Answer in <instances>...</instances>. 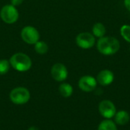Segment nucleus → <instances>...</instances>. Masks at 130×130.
Here are the masks:
<instances>
[{"label": "nucleus", "instance_id": "nucleus-4", "mask_svg": "<svg viewBox=\"0 0 130 130\" xmlns=\"http://www.w3.org/2000/svg\"><path fill=\"white\" fill-rule=\"evenodd\" d=\"M0 17L6 24H13L18 21L19 14L15 6L12 5H6L1 9Z\"/></svg>", "mask_w": 130, "mask_h": 130}, {"label": "nucleus", "instance_id": "nucleus-20", "mask_svg": "<svg viewBox=\"0 0 130 130\" xmlns=\"http://www.w3.org/2000/svg\"><path fill=\"white\" fill-rule=\"evenodd\" d=\"M28 130H39L37 127H34V126H32V127H30Z\"/></svg>", "mask_w": 130, "mask_h": 130}, {"label": "nucleus", "instance_id": "nucleus-8", "mask_svg": "<svg viewBox=\"0 0 130 130\" xmlns=\"http://www.w3.org/2000/svg\"><path fill=\"white\" fill-rule=\"evenodd\" d=\"M98 82L96 78L91 75H85L82 76L78 81V87L79 88L85 92L93 91L97 87Z\"/></svg>", "mask_w": 130, "mask_h": 130}, {"label": "nucleus", "instance_id": "nucleus-13", "mask_svg": "<svg viewBox=\"0 0 130 130\" xmlns=\"http://www.w3.org/2000/svg\"><path fill=\"white\" fill-rule=\"evenodd\" d=\"M98 130H117V126L115 122L110 119H106L99 124Z\"/></svg>", "mask_w": 130, "mask_h": 130}, {"label": "nucleus", "instance_id": "nucleus-10", "mask_svg": "<svg viewBox=\"0 0 130 130\" xmlns=\"http://www.w3.org/2000/svg\"><path fill=\"white\" fill-rule=\"evenodd\" d=\"M98 83H99L102 86H108L114 80V75L113 72L109 69H104L101 71L97 76L96 78Z\"/></svg>", "mask_w": 130, "mask_h": 130}, {"label": "nucleus", "instance_id": "nucleus-14", "mask_svg": "<svg viewBox=\"0 0 130 130\" xmlns=\"http://www.w3.org/2000/svg\"><path fill=\"white\" fill-rule=\"evenodd\" d=\"M59 91L62 97L69 98L72 94L73 88L71 85L68 83H62L59 87Z\"/></svg>", "mask_w": 130, "mask_h": 130}, {"label": "nucleus", "instance_id": "nucleus-17", "mask_svg": "<svg viewBox=\"0 0 130 130\" xmlns=\"http://www.w3.org/2000/svg\"><path fill=\"white\" fill-rule=\"evenodd\" d=\"M10 68V62L6 59L0 60V75L6 74Z\"/></svg>", "mask_w": 130, "mask_h": 130}, {"label": "nucleus", "instance_id": "nucleus-16", "mask_svg": "<svg viewBox=\"0 0 130 130\" xmlns=\"http://www.w3.org/2000/svg\"><path fill=\"white\" fill-rule=\"evenodd\" d=\"M120 34L126 42L130 43V25H123L120 28Z\"/></svg>", "mask_w": 130, "mask_h": 130}, {"label": "nucleus", "instance_id": "nucleus-21", "mask_svg": "<svg viewBox=\"0 0 130 130\" xmlns=\"http://www.w3.org/2000/svg\"><path fill=\"white\" fill-rule=\"evenodd\" d=\"M129 51H130V47H129Z\"/></svg>", "mask_w": 130, "mask_h": 130}, {"label": "nucleus", "instance_id": "nucleus-1", "mask_svg": "<svg viewBox=\"0 0 130 130\" xmlns=\"http://www.w3.org/2000/svg\"><path fill=\"white\" fill-rule=\"evenodd\" d=\"M120 48V41L114 37L107 36L99 38L97 43L98 52L104 56H111L116 54Z\"/></svg>", "mask_w": 130, "mask_h": 130}, {"label": "nucleus", "instance_id": "nucleus-5", "mask_svg": "<svg viewBox=\"0 0 130 130\" xmlns=\"http://www.w3.org/2000/svg\"><path fill=\"white\" fill-rule=\"evenodd\" d=\"M76 44L82 49L88 50L92 48L95 44V37L88 32H83L78 34L75 39Z\"/></svg>", "mask_w": 130, "mask_h": 130}, {"label": "nucleus", "instance_id": "nucleus-18", "mask_svg": "<svg viewBox=\"0 0 130 130\" xmlns=\"http://www.w3.org/2000/svg\"><path fill=\"white\" fill-rule=\"evenodd\" d=\"M23 1L24 0H11V3L14 6H18L20 5L23 2Z\"/></svg>", "mask_w": 130, "mask_h": 130}, {"label": "nucleus", "instance_id": "nucleus-15", "mask_svg": "<svg viewBox=\"0 0 130 130\" xmlns=\"http://www.w3.org/2000/svg\"><path fill=\"white\" fill-rule=\"evenodd\" d=\"M34 50L39 54H45L48 51V45L43 41H37L34 44Z\"/></svg>", "mask_w": 130, "mask_h": 130}, {"label": "nucleus", "instance_id": "nucleus-12", "mask_svg": "<svg viewBox=\"0 0 130 130\" xmlns=\"http://www.w3.org/2000/svg\"><path fill=\"white\" fill-rule=\"evenodd\" d=\"M106 34V27L105 26L100 22H98L93 25L92 27V34L98 37V38H101L104 37Z\"/></svg>", "mask_w": 130, "mask_h": 130}, {"label": "nucleus", "instance_id": "nucleus-19", "mask_svg": "<svg viewBox=\"0 0 130 130\" xmlns=\"http://www.w3.org/2000/svg\"><path fill=\"white\" fill-rule=\"evenodd\" d=\"M124 5L126 8L130 11V0H124Z\"/></svg>", "mask_w": 130, "mask_h": 130}, {"label": "nucleus", "instance_id": "nucleus-11", "mask_svg": "<svg viewBox=\"0 0 130 130\" xmlns=\"http://www.w3.org/2000/svg\"><path fill=\"white\" fill-rule=\"evenodd\" d=\"M115 123L120 126H124L129 123L130 116L129 113L126 110H120L116 113L114 116Z\"/></svg>", "mask_w": 130, "mask_h": 130}, {"label": "nucleus", "instance_id": "nucleus-3", "mask_svg": "<svg viewBox=\"0 0 130 130\" xmlns=\"http://www.w3.org/2000/svg\"><path fill=\"white\" fill-rule=\"evenodd\" d=\"M29 91L23 87L15 88L10 93V99L15 104H26L30 99Z\"/></svg>", "mask_w": 130, "mask_h": 130}, {"label": "nucleus", "instance_id": "nucleus-9", "mask_svg": "<svg viewBox=\"0 0 130 130\" xmlns=\"http://www.w3.org/2000/svg\"><path fill=\"white\" fill-rule=\"evenodd\" d=\"M51 75L57 82H63L68 77V70L62 63H56L51 69Z\"/></svg>", "mask_w": 130, "mask_h": 130}, {"label": "nucleus", "instance_id": "nucleus-6", "mask_svg": "<svg viewBox=\"0 0 130 130\" xmlns=\"http://www.w3.org/2000/svg\"><path fill=\"white\" fill-rule=\"evenodd\" d=\"M22 40L28 44H35L40 39V34L38 30L31 26L24 27L21 33Z\"/></svg>", "mask_w": 130, "mask_h": 130}, {"label": "nucleus", "instance_id": "nucleus-7", "mask_svg": "<svg viewBox=\"0 0 130 130\" xmlns=\"http://www.w3.org/2000/svg\"><path fill=\"white\" fill-rule=\"evenodd\" d=\"M100 114L105 119H111L117 113V108L114 104L109 100L102 101L98 106Z\"/></svg>", "mask_w": 130, "mask_h": 130}, {"label": "nucleus", "instance_id": "nucleus-2", "mask_svg": "<svg viewBox=\"0 0 130 130\" xmlns=\"http://www.w3.org/2000/svg\"><path fill=\"white\" fill-rule=\"evenodd\" d=\"M10 65L18 72H26L31 67L32 62L30 58L22 53L14 54L9 60Z\"/></svg>", "mask_w": 130, "mask_h": 130}]
</instances>
